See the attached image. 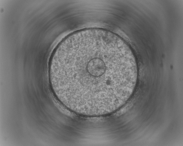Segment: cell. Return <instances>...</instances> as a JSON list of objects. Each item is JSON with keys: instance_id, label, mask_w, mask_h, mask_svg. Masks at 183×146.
<instances>
[{"instance_id": "1", "label": "cell", "mask_w": 183, "mask_h": 146, "mask_svg": "<svg viewBox=\"0 0 183 146\" xmlns=\"http://www.w3.org/2000/svg\"><path fill=\"white\" fill-rule=\"evenodd\" d=\"M50 83L58 99L72 112L88 116L114 112L131 97L138 67L128 46L112 32L77 31L58 45L50 61Z\"/></svg>"}]
</instances>
